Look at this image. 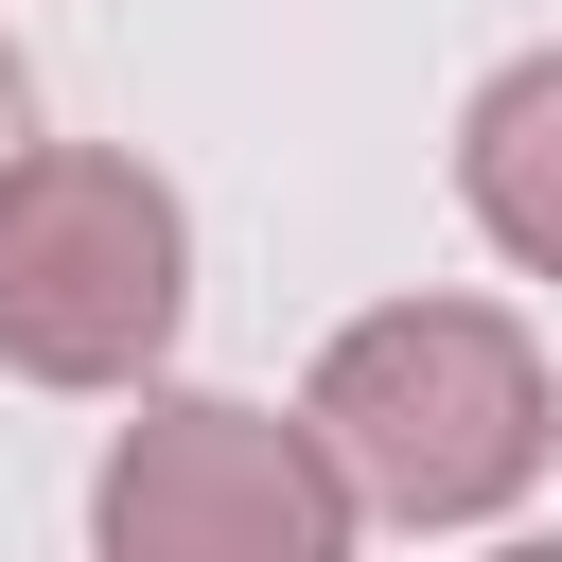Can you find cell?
<instances>
[{
    "label": "cell",
    "instance_id": "obj_1",
    "mask_svg": "<svg viewBox=\"0 0 562 562\" xmlns=\"http://www.w3.org/2000/svg\"><path fill=\"white\" fill-rule=\"evenodd\" d=\"M351 474V509L386 527H492L527 474H544V351L492 316V299H386L316 351V404H299Z\"/></svg>",
    "mask_w": 562,
    "mask_h": 562
},
{
    "label": "cell",
    "instance_id": "obj_2",
    "mask_svg": "<svg viewBox=\"0 0 562 562\" xmlns=\"http://www.w3.org/2000/svg\"><path fill=\"white\" fill-rule=\"evenodd\" d=\"M193 228L140 158L105 140H18L0 158V369L18 386H140L176 351Z\"/></svg>",
    "mask_w": 562,
    "mask_h": 562
},
{
    "label": "cell",
    "instance_id": "obj_4",
    "mask_svg": "<svg viewBox=\"0 0 562 562\" xmlns=\"http://www.w3.org/2000/svg\"><path fill=\"white\" fill-rule=\"evenodd\" d=\"M457 193H474V228H492L509 263L562 281V53H527V70L474 88V123H457Z\"/></svg>",
    "mask_w": 562,
    "mask_h": 562
},
{
    "label": "cell",
    "instance_id": "obj_5",
    "mask_svg": "<svg viewBox=\"0 0 562 562\" xmlns=\"http://www.w3.org/2000/svg\"><path fill=\"white\" fill-rule=\"evenodd\" d=\"M18 123H35V88H18V53H0V158H18Z\"/></svg>",
    "mask_w": 562,
    "mask_h": 562
},
{
    "label": "cell",
    "instance_id": "obj_3",
    "mask_svg": "<svg viewBox=\"0 0 562 562\" xmlns=\"http://www.w3.org/2000/svg\"><path fill=\"white\" fill-rule=\"evenodd\" d=\"M88 509H105L123 562H334L351 544L334 439L316 422H263V404H140Z\"/></svg>",
    "mask_w": 562,
    "mask_h": 562
}]
</instances>
